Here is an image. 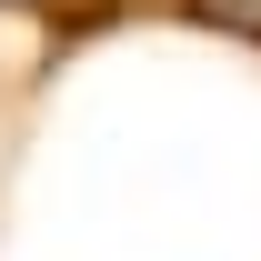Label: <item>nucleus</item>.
<instances>
[{"label": "nucleus", "mask_w": 261, "mask_h": 261, "mask_svg": "<svg viewBox=\"0 0 261 261\" xmlns=\"http://www.w3.org/2000/svg\"><path fill=\"white\" fill-rule=\"evenodd\" d=\"M221 10H231V20H251V31H261V0H221Z\"/></svg>", "instance_id": "obj_1"}]
</instances>
